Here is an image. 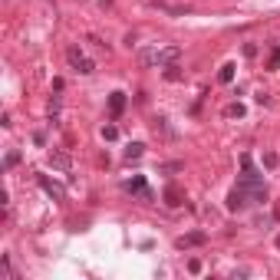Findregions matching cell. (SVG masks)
<instances>
[{
    "mask_svg": "<svg viewBox=\"0 0 280 280\" xmlns=\"http://www.w3.org/2000/svg\"><path fill=\"white\" fill-rule=\"evenodd\" d=\"M142 152H145L142 142H132L129 149H125V162H135V158H142Z\"/></svg>",
    "mask_w": 280,
    "mask_h": 280,
    "instance_id": "cell-9",
    "label": "cell"
},
{
    "mask_svg": "<svg viewBox=\"0 0 280 280\" xmlns=\"http://www.w3.org/2000/svg\"><path fill=\"white\" fill-rule=\"evenodd\" d=\"M152 132H155V135H165V138H175V132L168 129V119H155V122H152Z\"/></svg>",
    "mask_w": 280,
    "mask_h": 280,
    "instance_id": "cell-8",
    "label": "cell"
},
{
    "mask_svg": "<svg viewBox=\"0 0 280 280\" xmlns=\"http://www.w3.org/2000/svg\"><path fill=\"white\" fill-rule=\"evenodd\" d=\"M257 102H261V106H270V93H257Z\"/></svg>",
    "mask_w": 280,
    "mask_h": 280,
    "instance_id": "cell-20",
    "label": "cell"
},
{
    "mask_svg": "<svg viewBox=\"0 0 280 280\" xmlns=\"http://www.w3.org/2000/svg\"><path fill=\"white\" fill-rule=\"evenodd\" d=\"M138 60H142L145 66H155V63H158V50H142V53H138Z\"/></svg>",
    "mask_w": 280,
    "mask_h": 280,
    "instance_id": "cell-12",
    "label": "cell"
},
{
    "mask_svg": "<svg viewBox=\"0 0 280 280\" xmlns=\"http://www.w3.org/2000/svg\"><path fill=\"white\" fill-rule=\"evenodd\" d=\"M178 60H181V46H165V50H158V66H175Z\"/></svg>",
    "mask_w": 280,
    "mask_h": 280,
    "instance_id": "cell-5",
    "label": "cell"
},
{
    "mask_svg": "<svg viewBox=\"0 0 280 280\" xmlns=\"http://www.w3.org/2000/svg\"><path fill=\"white\" fill-rule=\"evenodd\" d=\"M274 221H280V201L274 205Z\"/></svg>",
    "mask_w": 280,
    "mask_h": 280,
    "instance_id": "cell-21",
    "label": "cell"
},
{
    "mask_svg": "<svg viewBox=\"0 0 280 280\" xmlns=\"http://www.w3.org/2000/svg\"><path fill=\"white\" fill-rule=\"evenodd\" d=\"M205 241H208V234H205V231H191V234L178 237V247H181V250H185V247H201Z\"/></svg>",
    "mask_w": 280,
    "mask_h": 280,
    "instance_id": "cell-6",
    "label": "cell"
},
{
    "mask_svg": "<svg viewBox=\"0 0 280 280\" xmlns=\"http://www.w3.org/2000/svg\"><path fill=\"white\" fill-rule=\"evenodd\" d=\"M66 60H69V66H73L76 73H82V76H89V73L96 69V63L89 60V56H82L79 46H69V50H66Z\"/></svg>",
    "mask_w": 280,
    "mask_h": 280,
    "instance_id": "cell-1",
    "label": "cell"
},
{
    "mask_svg": "<svg viewBox=\"0 0 280 280\" xmlns=\"http://www.w3.org/2000/svg\"><path fill=\"white\" fill-rule=\"evenodd\" d=\"M50 165H56V168H69V155H66V152H50Z\"/></svg>",
    "mask_w": 280,
    "mask_h": 280,
    "instance_id": "cell-11",
    "label": "cell"
},
{
    "mask_svg": "<svg viewBox=\"0 0 280 280\" xmlns=\"http://www.w3.org/2000/svg\"><path fill=\"white\" fill-rule=\"evenodd\" d=\"M228 116H231V119H241V116H244V106H241V102H231V106H228Z\"/></svg>",
    "mask_w": 280,
    "mask_h": 280,
    "instance_id": "cell-16",
    "label": "cell"
},
{
    "mask_svg": "<svg viewBox=\"0 0 280 280\" xmlns=\"http://www.w3.org/2000/svg\"><path fill=\"white\" fill-rule=\"evenodd\" d=\"M267 66H270V69H277V66H280V46H274V50H270V56H267Z\"/></svg>",
    "mask_w": 280,
    "mask_h": 280,
    "instance_id": "cell-14",
    "label": "cell"
},
{
    "mask_svg": "<svg viewBox=\"0 0 280 280\" xmlns=\"http://www.w3.org/2000/svg\"><path fill=\"white\" fill-rule=\"evenodd\" d=\"M40 185H43L46 191L53 194V198H63V194H66V191H63V185H56V181H50V178H46V175H40Z\"/></svg>",
    "mask_w": 280,
    "mask_h": 280,
    "instance_id": "cell-7",
    "label": "cell"
},
{
    "mask_svg": "<svg viewBox=\"0 0 280 280\" xmlns=\"http://www.w3.org/2000/svg\"><path fill=\"white\" fill-rule=\"evenodd\" d=\"M17 162H20V152H7V162H4V165H7V168H13Z\"/></svg>",
    "mask_w": 280,
    "mask_h": 280,
    "instance_id": "cell-18",
    "label": "cell"
},
{
    "mask_svg": "<svg viewBox=\"0 0 280 280\" xmlns=\"http://www.w3.org/2000/svg\"><path fill=\"white\" fill-rule=\"evenodd\" d=\"M264 165H267V168L277 165V155H274V152H267V155H264Z\"/></svg>",
    "mask_w": 280,
    "mask_h": 280,
    "instance_id": "cell-19",
    "label": "cell"
},
{
    "mask_svg": "<svg viewBox=\"0 0 280 280\" xmlns=\"http://www.w3.org/2000/svg\"><path fill=\"white\" fill-rule=\"evenodd\" d=\"M218 79H221V82H231V79H234V63H224L221 73H218Z\"/></svg>",
    "mask_w": 280,
    "mask_h": 280,
    "instance_id": "cell-13",
    "label": "cell"
},
{
    "mask_svg": "<svg viewBox=\"0 0 280 280\" xmlns=\"http://www.w3.org/2000/svg\"><path fill=\"white\" fill-rule=\"evenodd\" d=\"M165 79H172V82H175V79H181V73H178V66H168V69H165Z\"/></svg>",
    "mask_w": 280,
    "mask_h": 280,
    "instance_id": "cell-17",
    "label": "cell"
},
{
    "mask_svg": "<svg viewBox=\"0 0 280 280\" xmlns=\"http://www.w3.org/2000/svg\"><path fill=\"white\" fill-rule=\"evenodd\" d=\"M162 198H165V205H168V208H181V205H185V191H181L178 185H168Z\"/></svg>",
    "mask_w": 280,
    "mask_h": 280,
    "instance_id": "cell-3",
    "label": "cell"
},
{
    "mask_svg": "<svg viewBox=\"0 0 280 280\" xmlns=\"http://www.w3.org/2000/svg\"><path fill=\"white\" fill-rule=\"evenodd\" d=\"M102 138H106V142L119 138V129H116V125H102Z\"/></svg>",
    "mask_w": 280,
    "mask_h": 280,
    "instance_id": "cell-15",
    "label": "cell"
},
{
    "mask_svg": "<svg viewBox=\"0 0 280 280\" xmlns=\"http://www.w3.org/2000/svg\"><path fill=\"white\" fill-rule=\"evenodd\" d=\"M112 4V0H99V7H109Z\"/></svg>",
    "mask_w": 280,
    "mask_h": 280,
    "instance_id": "cell-22",
    "label": "cell"
},
{
    "mask_svg": "<svg viewBox=\"0 0 280 280\" xmlns=\"http://www.w3.org/2000/svg\"><path fill=\"white\" fill-rule=\"evenodd\" d=\"M277 250H280V234H277Z\"/></svg>",
    "mask_w": 280,
    "mask_h": 280,
    "instance_id": "cell-23",
    "label": "cell"
},
{
    "mask_svg": "<svg viewBox=\"0 0 280 280\" xmlns=\"http://www.w3.org/2000/svg\"><path fill=\"white\" fill-rule=\"evenodd\" d=\"M109 109H112V116H119V112L125 109V96H122V93H112V99H109Z\"/></svg>",
    "mask_w": 280,
    "mask_h": 280,
    "instance_id": "cell-10",
    "label": "cell"
},
{
    "mask_svg": "<svg viewBox=\"0 0 280 280\" xmlns=\"http://www.w3.org/2000/svg\"><path fill=\"white\" fill-rule=\"evenodd\" d=\"M247 198H250V194H247V188H244V185H237L234 191L228 194V211H241V208H247Z\"/></svg>",
    "mask_w": 280,
    "mask_h": 280,
    "instance_id": "cell-2",
    "label": "cell"
},
{
    "mask_svg": "<svg viewBox=\"0 0 280 280\" xmlns=\"http://www.w3.org/2000/svg\"><path fill=\"white\" fill-rule=\"evenodd\" d=\"M125 188H129L132 194H138L142 201H152V191H149V185H145V178H142V175H135V178H132Z\"/></svg>",
    "mask_w": 280,
    "mask_h": 280,
    "instance_id": "cell-4",
    "label": "cell"
}]
</instances>
